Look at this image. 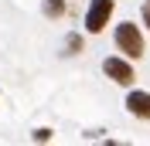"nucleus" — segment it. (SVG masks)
I'll return each mask as SVG.
<instances>
[{
  "label": "nucleus",
  "mask_w": 150,
  "mask_h": 146,
  "mask_svg": "<svg viewBox=\"0 0 150 146\" xmlns=\"http://www.w3.org/2000/svg\"><path fill=\"white\" fill-rule=\"evenodd\" d=\"M34 139L38 143H48V139H51V129H34Z\"/></svg>",
  "instance_id": "7"
},
{
  "label": "nucleus",
  "mask_w": 150,
  "mask_h": 146,
  "mask_svg": "<svg viewBox=\"0 0 150 146\" xmlns=\"http://www.w3.org/2000/svg\"><path fill=\"white\" fill-rule=\"evenodd\" d=\"M126 109L137 119H150V92H130L126 95Z\"/></svg>",
  "instance_id": "4"
},
{
  "label": "nucleus",
  "mask_w": 150,
  "mask_h": 146,
  "mask_svg": "<svg viewBox=\"0 0 150 146\" xmlns=\"http://www.w3.org/2000/svg\"><path fill=\"white\" fill-rule=\"evenodd\" d=\"M45 17H48V20L65 17V0H45Z\"/></svg>",
  "instance_id": "5"
},
{
  "label": "nucleus",
  "mask_w": 150,
  "mask_h": 146,
  "mask_svg": "<svg viewBox=\"0 0 150 146\" xmlns=\"http://www.w3.org/2000/svg\"><path fill=\"white\" fill-rule=\"evenodd\" d=\"M143 24H147V31H150V0H143Z\"/></svg>",
  "instance_id": "8"
},
{
  "label": "nucleus",
  "mask_w": 150,
  "mask_h": 146,
  "mask_svg": "<svg viewBox=\"0 0 150 146\" xmlns=\"http://www.w3.org/2000/svg\"><path fill=\"white\" fill-rule=\"evenodd\" d=\"M82 51V34H68L65 37V55H79Z\"/></svg>",
  "instance_id": "6"
},
{
  "label": "nucleus",
  "mask_w": 150,
  "mask_h": 146,
  "mask_svg": "<svg viewBox=\"0 0 150 146\" xmlns=\"http://www.w3.org/2000/svg\"><path fill=\"white\" fill-rule=\"evenodd\" d=\"M103 72H106V78H112L116 85H133V65L126 61V58H106L103 61Z\"/></svg>",
  "instance_id": "3"
},
{
  "label": "nucleus",
  "mask_w": 150,
  "mask_h": 146,
  "mask_svg": "<svg viewBox=\"0 0 150 146\" xmlns=\"http://www.w3.org/2000/svg\"><path fill=\"white\" fill-rule=\"evenodd\" d=\"M112 7H116V0H89V14H85V31L89 34H99V31L109 24L112 17Z\"/></svg>",
  "instance_id": "2"
},
{
  "label": "nucleus",
  "mask_w": 150,
  "mask_h": 146,
  "mask_svg": "<svg viewBox=\"0 0 150 146\" xmlns=\"http://www.w3.org/2000/svg\"><path fill=\"white\" fill-rule=\"evenodd\" d=\"M116 48H120L126 58H143V34L133 20H123L116 24Z\"/></svg>",
  "instance_id": "1"
}]
</instances>
